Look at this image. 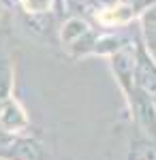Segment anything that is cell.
<instances>
[{
  "label": "cell",
  "mask_w": 156,
  "mask_h": 160,
  "mask_svg": "<svg viewBox=\"0 0 156 160\" xmlns=\"http://www.w3.org/2000/svg\"><path fill=\"white\" fill-rule=\"evenodd\" d=\"M131 17V11L128 9H124V7H120V9H109V11L101 13V22L103 24H113V22H126Z\"/></svg>",
  "instance_id": "7a4b0ae2"
},
{
  "label": "cell",
  "mask_w": 156,
  "mask_h": 160,
  "mask_svg": "<svg viewBox=\"0 0 156 160\" xmlns=\"http://www.w3.org/2000/svg\"><path fill=\"white\" fill-rule=\"evenodd\" d=\"M2 124H4L7 128H17V126H24L26 124V118L15 105H9V107L4 109V113H2Z\"/></svg>",
  "instance_id": "6da1fadb"
}]
</instances>
